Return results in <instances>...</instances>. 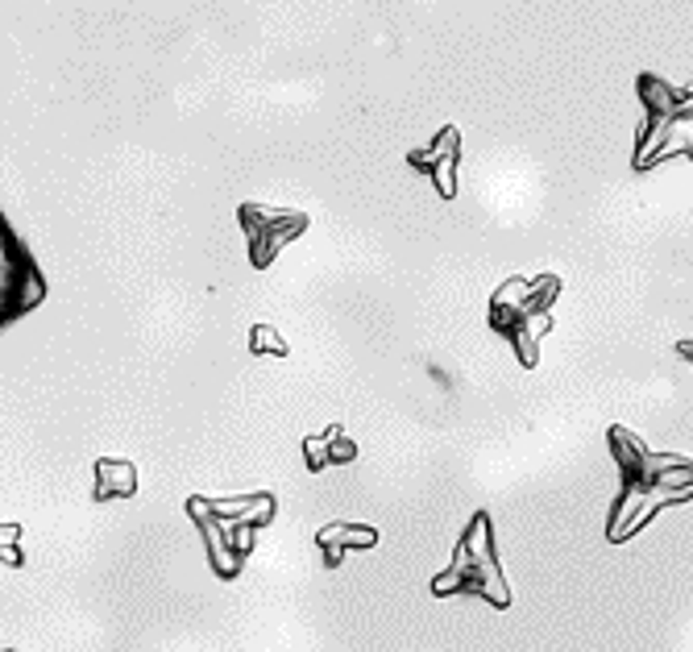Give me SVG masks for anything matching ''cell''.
Segmentation results:
<instances>
[{"label":"cell","mask_w":693,"mask_h":652,"mask_svg":"<svg viewBox=\"0 0 693 652\" xmlns=\"http://www.w3.org/2000/svg\"><path fill=\"white\" fill-rule=\"evenodd\" d=\"M42 300H46V275L0 208V333L42 308Z\"/></svg>","instance_id":"cell-1"},{"label":"cell","mask_w":693,"mask_h":652,"mask_svg":"<svg viewBox=\"0 0 693 652\" xmlns=\"http://www.w3.org/2000/svg\"><path fill=\"white\" fill-rule=\"evenodd\" d=\"M129 491H133V474L125 470V466H104V470H100V486H96L100 499L129 495Z\"/></svg>","instance_id":"cell-2"}]
</instances>
